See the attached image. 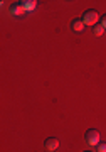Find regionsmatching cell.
Returning a JSON list of instances; mask_svg holds the SVG:
<instances>
[{"label": "cell", "mask_w": 106, "mask_h": 152, "mask_svg": "<svg viewBox=\"0 0 106 152\" xmlns=\"http://www.w3.org/2000/svg\"><path fill=\"white\" fill-rule=\"evenodd\" d=\"M81 20L84 22V26H96L98 20H99V14H98L94 9H88V10L83 14Z\"/></svg>", "instance_id": "cell-1"}, {"label": "cell", "mask_w": 106, "mask_h": 152, "mask_svg": "<svg viewBox=\"0 0 106 152\" xmlns=\"http://www.w3.org/2000/svg\"><path fill=\"white\" fill-rule=\"evenodd\" d=\"M99 132L96 130V129H89V130L86 132V135H84V140L86 144H89V145H98L99 144Z\"/></svg>", "instance_id": "cell-2"}, {"label": "cell", "mask_w": 106, "mask_h": 152, "mask_svg": "<svg viewBox=\"0 0 106 152\" xmlns=\"http://www.w3.org/2000/svg\"><path fill=\"white\" fill-rule=\"evenodd\" d=\"M44 147H46V151L47 152L56 151V149L59 147V139H56V137H47L46 142H44Z\"/></svg>", "instance_id": "cell-3"}, {"label": "cell", "mask_w": 106, "mask_h": 152, "mask_svg": "<svg viewBox=\"0 0 106 152\" xmlns=\"http://www.w3.org/2000/svg\"><path fill=\"white\" fill-rule=\"evenodd\" d=\"M71 29L74 32H83L84 31V22L81 20V19H74V20L71 22Z\"/></svg>", "instance_id": "cell-4"}, {"label": "cell", "mask_w": 106, "mask_h": 152, "mask_svg": "<svg viewBox=\"0 0 106 152\" xmlns=\"http://www.w3.org/2000/svg\"><path fill=\"white\" fill-rule=\"evenodd\" d=\"M10 14L12 15H20V14H24V7L20 5V2H19V4H12L10 5Z\"/></svg>", "instance_id": "cell-5"}, {"label": "cell", "mask_w": 106, "mask_h": 152, "mask_svg": "<svg viewBox=\"0 0 106 152\" xmlns=\"http://www.w3.org/2000/svg\"><path fill=\"white\" fill-rule=\"evenodd\" d=\"M37 2H34V0H29V2H20V5L24 7V10H32L34 7H36Z\"/></svg>", "instance_id": "cell-6"}, {"label": "cell", "mask_w": 106, "mask_h": 152, "mask_svg": "<svg viewBox=\"0 0 106 152\" xmlns=\"http://www.w3.org/2000/svg\"><path fill=\"white\" fill-rule=\"evenodd\" d=\"M103 32H105V27L101 26V22H99V24H96V26H94V34H96V36H101Z\"/></svg>", "instance_id": "cell-7"}, {"label": "cell", "mask_w": 106, "mask_h": 152, "mask_svg": "<svg viewBox=\"0 0 106 152\" xmlns=\"http://www.w3.org/2000/svg\"><path fill=\"white\" fill-rule=\"evenodd\" d=\"M96 151L98 152H106V142H99V144L96 145Z\"/></svg>", "instance_id": "cell-8"}, {"label": "cell", "mask_w": 106, "mask_h": 152, "mask_svg": "<svg viewBox=\"0 0 106 152\" xmlns=\"http://www.w3.org/2000/svg\"><path fill=\"white\" fill-rule=\"evenodd\" d=\"M101 26H103V27L106 29V14H105L103 17H101Z\"/></svg>", "instance_id": "cell-9"}, {"label": "cell", "mask_w": 106, "mask_h": 152, "mask_svg": "<svg viewBox=\"0 0 106 152\" xmlns=\"http://www.w3.org/2000/svg\"><path fill=\"white\" fill-rule=\"evenodd\" d=\"M86 152H91V151H86Z\"/></svg>", "instance_id": "cell-10"}]
</instances>
